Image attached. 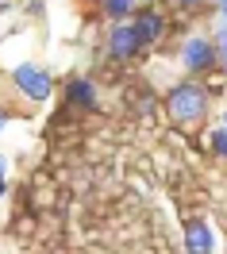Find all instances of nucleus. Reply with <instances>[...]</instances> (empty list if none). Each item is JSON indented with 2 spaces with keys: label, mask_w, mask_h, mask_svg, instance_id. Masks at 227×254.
I'll return each instance as SVG.
<instances>
[{
  "label": "nucleus",
  "mask_w": 227,
  "mask_h": 254,
  "mask_svg": "<svg viewBox=\"0 0 227 254\" xmlns=\"http://www.w3.org/2000/svg\"><path fill=\"white\" fill-rule=\"evenodd\" d=\"M166 108L177 124H200L204 112H208V89L196 85V81H181L166 93Z\"/></svg>",
  "instance_id": "f257e3e1"
},
{
  "label": "nucleus",
  "mask_w": 227,
  "mask_h": 254,
  "mask_svg": "<svg viewBox=\"0 0 227 254\" xmlns=\"http://www.w3.org/2000/svg\"><path fill=\"white\" fill-rule=\"evenodd\" d=\"M181 65L189 73H212V69H220V50L208 35H189L181 47Z\"/></svg>",
  "instance_id": "f03ea898"
},
{
  "label": "nucleus",
  "mask_w": 227,
  "mask_h": 254,
  "mask_svg": "<svg viewBox=\"0 0 227 254\" xmlns=\"http://www.w3.org/2000/svg\"><path fill=\"white\" fill-rule=\"evenodd\" d=\"M12 85L19 89V96H27V100H35V104L50 100V89H54L50 73L43 69V65H31V62H23V65L12 69Z\"/></svg>",
  "instance_id": "7ed1b4c3"
},
{
  "label": "nucleus",
  "mask_w": 227,
  "mask_h": 254,
  "mask_svg": "<svg viewBox=\"0 0 227 254\" xmlns=\"http://www.w3.org/2000/svg\"><path fill=\"white\" fill-rule=\"evenodd\" d=\"M139 50H143V43H139L135 27H131V23H112V31H108V54L119 58V62H127Z\"/></svg>",
  "instance_id": "20e7f679"
},
{
  "label": "nucleus",
  "mask_w": 227,
  "mask_h": 254,
  "mask_svg": "<svg viewBox=\"0 0 227 254\" xmlns=\"http://www.w3.org/2000/svg\"><path fill=\"white\" fill-rule=\"evenodd\" d=\"M185 251L189 254H212L216 251V235L204 216H189L185 220Z\"/></svg>",
  "instance_id": "39448f33"
},
{
  "label": "nucleus",
  "mask_w": 227,
  "mask_h": 254,
  "mask_svg": "<svg viewBox=\"0 0 227 254\" xmlns=\"http://www.w3.org/2000/svg\"><path fill=\"white\" fill-rule=\"evenodd\" d=\"M131 27H135V35H139V43L143 47H150V43H158L166 31V19L154 12V8H143V12H135V19H131Z\"/></svg>",
  "instance_id": "423d86ee"
},
{
  "label": "nucleus",
  "mask_w": 227,
  "mask_h": 254,
  "mask_svg": "<svg viewBox=\"0 0 227 254\" xmlns=\"http://www.w3.org/2000/svg\"><path fill=\"white\" fill-rule=\"evenodd\" d=\"M65 100H69L73 108H85V112H93V108H97V89H93V81H85V77H73L69 85H65Z\"/></svg>",
  "instance_id": "0eeeda50"
},
{
  "label": "nucleus",
  "mask_w": 227,
  "mask_h": 254,
  "mask_svg": "<svg viewBox=\"0 0 227 254\" xmlns=\"http://www.w3.org/2000/svg\"><path fill=\"white\" fill-rule=\"evenodd\" d=\"M216 8H220V23H216V50H220V65H227V0H220Z\"/></svg>",
  "instance_id": "6e6552de"
},
{
  "label": "nucleus",
  "mask_w": 227,
  "mask_h": 254,
  "mask_svg": "<svg viewBox=\"0 0 227 254\" xmlns=\"http://www.w3.org/2000/svg\"><path fill=\"white\" fill-rule=\"evenodd\" d=\"M100 8H104L115 23H123L127 16H135V0H100Z\"/></svg>",
  "instance_id": "1a4fd4ad"
},
{
  "label": "nucleus",
  "mask_w": 227,
  "mask_h": 254,
  "mask_svg": "<svg viewBox=\"0 0 227 254\" xmlns=\"http://www.w3.org/2000/svg\"><path fill=\"white\" fill-rule=\"evenodd\" d=\"M208 143H212V154L227 162V127H216V131L208 135Z\"/></svg>",
  "instance_id": "9d476101"
},
{
  "label": "nucleus",
  "mask_w": 227,
  "mask_h": 254,
  "mask_svg": "<svg viewBox=\"0 0 227 254\" xmlns=\"http://www.w3.org/2000/svg\"><path fill=\"white\" fill-rule=\"evenodd\" d=\"M173 4H177V0H173ZM196 4H200V0H181V8H196Z\"/></svg>",
  "instance_id": "9b49d317"
},
{
  "label": "nucleus",
  "mask_w": 227,
  "mask_h": 254,
  "mask_svg": "<svg viewBox=\"0 0 227 254\" xmlns=\"http://www.w3.org/2000/svg\"><path fill=\"white\" fill-rule=\"evenodd\" d=\"M4 127H8V116H4V112H0V131H4Z\"/></svg>",
  "instance_id": "f8f14e48"
},
{
  "label": "nucleus",
  "mask_w": 227,
  "mask_h": 254,
  "mask_svg": "<svg viewBox=\"0 0 227 254\" xmlns=\"http://www.w3.org/2000/svg\"><path fill=\"white\" fill-rule=\"evenodd\" d=\"M4 192H8V185H4V177H0V196H4Z\"/></svg>",
  "instance_id": "ddd939ff"
},
{
  "label": "nucleus",
  "mask_w": 227,
  "mask_h": 254,
  "mask_svg": "<svg viewBox=\"0 0 227 254\" xmlns=\"http://www.w3.org/2000/svg\"><path fill=\"white\" fill-rule=\"evenodd\" d=\"M0 177H4V158H0Z\"/></svg>",
  "instance_id": "4468645a"
},
{
  "label": "nucleus",
  "mask_w": 227,
  "mask_h": 254,
  "mask_svg": "<svg viewBox=\"0 0 227 254\" xmlns=\"http://www.w3.org/2000/svg\"><path fill=\"white\" fill-rule=\"evenodd\" d=\"M224 127H227V112H224Z\"/></svg>",
  "instance_id": "2eb2a0df"
},
{
  "label": "nucleus",
  "mask_w": 227,
  "mask_h": 254,
  "mask_svg": "<svg viewBox=\"0 0 227 254\" xmlns=\"http://www.w3.org/2000/svg\"><path fill=\"white\" fill-rule=\"evenodd\" d=\"M143 4H150V0H143Z\"/></svg>",
  "instance_id": "dca6fc26"
}]
</instances>
